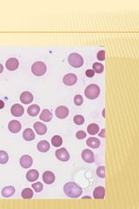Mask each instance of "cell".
I'll return each instance as SVG.
<instances>
[{"instance_id": "cell-35", "label": "cell", "mask_w": 139, "mask_h": 209, "mask_svg": "<svg viewBox=\"0 0 139 209\" xmlns=\"http://www.w3.org/2000/svg\"><path fill=\"white\" fill-rule=\"evenodd\" d=\"M95 72L93 70H91V69H89V70H87L85 72V75L88 78H92V77H94Z\"/></svg>"}, {"instance_id": "cell-15", "label": "cell", "mask_w": 139, "mask_h": 209, "mask_svg": "<svg viewBox=\"0 0 139 209\" xmlns=\"http://www.w3.org/2000/svg\"><path fill=\"white\" fill-rule=\"evenodd\" d=\"M93 197L98 200H102L105 197V189L103 186H98L93 192Z\"/></svg>"}, {"instance_id": "cell-14", "label": "cell", "mask_w": 139, "mask_h": 209, "mask_svg": "<svg viewBox=\"0 0 139 209\" xmlns=\"http://www.w3.org/2000/svg\"><path fill=\"white\" fill-rule=\"evenodd\" d=\"M43 181L45 184H52L55 181V174L50 171H46L43 174Z\"/></svg>"}, {"instance_id": "cell-6", "label": "cell", "mask_w": 139, "mask_h": 209, "mask_svg": "<svg viewBox=\"0 0 139 209\" xmlns=\"http://www.w3.org/2000/svg\"><path fill=\"white\" fill-rule=\"evenodd\" d=\"M63 81H64V84H65L71 86V85H74V84L77 83L78 77L76 76L74 73H68V74H66L65 76L64 77Z\"/></svg>"}, {"instance_id": "cell-16", "label": "cell", "mask_w": 139, "mask_h": 209, "mask_svg": "<svg viewBox=\"0 0 139 209\" xmlns=\"http://www.w3.org/2000/svg\"><path fill=\"white\" fill-rule=\"evenodd\" d=\"M20 100L24 104H30L33 101V95L29 92H24L21 93Z\"/></svg>"}, {"instance_id": "cell-30", "label": "cell", "mask_w": 139, "mask_h": 209, "mask_svg": "<svg viewBox=\"0 0 139 209\" xmlns=\"http://www.w3.org/2000/svg\"><path fill=\"white\" fill-rule=\"evenodd\" d=\"M32 188L35 190V192H37V193H39V192H41L42 190H43V185H42L41 182H37V183H34L32 184Z\"/></svg>"}, {"instance_id": "cell-3", "label": "cell", "mask_w": 139, "mask_h": 209, "mask_svg": "<svg viewBox=\"0 0 139 209\" xmlns=\"http://www.w3.org/2000/svg\"><path fill=\"white\" fill-rule=\"evenodd\" d=\"M68 62L72 67L78 68V67H81L84 64V59L78 53L73 52L68 57Z\"/></svg>"}, {"instance_id": "cell-20", "label": "cell", "mask_w": 139, "mask_h": 209, "mask_svg": "<svg viewBox=\"0 0 139 209\" xmlns=\"http://www.w3.org/2000/svg\"><path fill=\"white\" fill-rule=\"evenodd\" d=\"M40 112V107L37 104H31V106H29L27 109V113L30 116L35 117Z\"/></svg>"}, {"instance_id": "cell-26", "label": "cell", "mask_w": 139, "mask_h": 209, "mask_svg": "<svg viewBox=\"0 0 139 209\" xmlns=\"http://www.w3.org/2000/svg\"><path fill=\"white\" fill-rule=\"evenodd\" d=\"M51 143H52V145H53L55 147L61 146L62 143H63V140H62L61 136H59V135H55V136H53V138L51 139Z\"/></svg>"}, {"instance_id": "cell-23", "label": "cell", "mask_w": 139, "mask_h": 209, "mask_svg": "<svg viewBox=\"0 0 139 209\" xmlns=\"http://www.w3.org/2000/svg\"><path fill=\"white\" fill-rule=\"evenodd\" d=\"M15 193V188L13 186H5L2 190V195L4 198H8L12 196Z\"/></svg>"}, {"instance_id": "cell-10", "label": "cell", "mask_w": 139, "mask_h": 209, "mask_svg": "<svg viewBox=\"0 0 139 209\" xmlns=\"http://www.w3.org/2000/svg\"><path fill=\"white\" fill-rule=\"evenodd\" d=\"M5 65H6V68L8 69L9 71H15L18 67L19 62L15 58H11V59H9L8 60L6 61Z\"/></svg>"}, {"instance_id": "cell-28", "label": "cell", "mask_w": 139, "mask_h": 209, "mask_svg": "<svg viewBox=\"0 0 139 209\" xmlns=\"http://www.w3.org/2000/svg\"><path fill=\"white\" fill-rule=\"evenodd\" d=\"M92 70L94 71L95 73H102L103 72V65L102 64H100V63H94L93 64V66H92Z\"/></svg>"}, {"instance_id": "cell-9", "label": "cell", "mask_w": 139, "mask_h": 209, "mask_svg": "<svg viewBox=\"0 0 139 209\" xmlns=\"http://www.w3.org/2000/svg\"><path fill=\"white\" fill-rule=\"evenodd\" d=\"M11 112H12V114L13 116L20 117L25 113V109L21 104H15L12 106Z\"/></svg>"}, {"instance_id": "cell-34", "label": "cell", "mask_w": 139, "mask_h": 209, "mask_svg": "<svg viewBox=\"0 0 139 209\" xmlns=\"http://www.w3.org/2000/svg\"><path fill=\"white\" fill-rule=\"evenodd\" d=\"M76 137H77V139H78V140H82V139L86 137V133L84 131H82V130H81V131H78L77 134H76Z\"/></svg>"}, {"instance_id": "cell-8", "label": "cell", "mask_w": 139, "mask_h": 209, "mask_svg": "<svg viewBox=\"0 0 139 209\" xmlns=\"http://www.w3.org/2000/svg\"><path fill=\"white\" fill-rule=\"evenodd\" d=\"M82 158L84 161L87 163H93L94 162V153L90 149H84L82 152Z\"/></svg>"}, {"instance_id": "cell-25", "label": "cell", "mask_w": 139, "mask_h": 209, "mask_svg": "<svg viewBox=\"0 0 139 209\" xmlns=\"http://www.w3.org/2000/svg\"><path fill=\"white\" fill-rule=\"evenodd\" d=\"M21 195H22V197L25 199V200L31 199V198L33 197V191L31 188H25L22 191Z\"/></svg>"}, {"instance_id": "cell-2", "label": "cell", "mask_w": 139, "mask_h": 209, "mask_svg": "<svg viewBox=\"0 0 139 209\" xmlns=\"http://www.w3.org/2000/svg\"><path fill=\"white\" fill-rule=\"evenodd\" d=\"M84 94L87 99H95L100 94V88L98 84H90L86 87Z\"/></svg>"}, {"instance_id": "cell-18", "label": "cell", "mask_w": 139, "mask_h": 209, "mask_svg": "<svg viewBox=\"0 0 139 209\" xmlns=\"http://www.w3.org/2000/svg\"><path fill=\"white\" fill-rule=\"evenodd\" d=\"M37 147V150H38L39 152H41V153H45V152L49 151L50 145L49 142H47L46 140H42L40 141V142H38Z\"/></svg>"}, {"instance_id": "cell-37", "label": "cell", "mask_w": 139, "mask_h": 209, "mask_svg": "<svg viewBox=\"0 0 139 209\" xmlns=\"http://www.w3.org/2000/svg\"><path fill=\"white\" fill-rule=\"evenodd\" d=\"M101 137H104V135H105V130L104 129H103L102 131H101V133L99 134Z\"/></svg>"}, {"instance_id": "cell-29", "label": "cell", "mask_w": 139, "mask_h": 209, "mask_svg": "<svg viewBox=\"0 0 139 209\" xmlns=\"http://www.w3.org/2000/svg\"><path fill=\"white\" fill-rule=\"evenodd\" d=\"M73 121L74 123L77 124V125H82L84 122V118L82 115H76V116L74 117Z\"/></svg>"}, {"instance_id": "cell-5", "label": "cell", "mask_w": 139, "mask_h": 209, "mask_svg": "<svg viewBox=\"0 0 139 209\" xmlns=\"http://www.w3.org/2000/svg\"><path fill=\"white\" fill-rule=\"evenodd\" d=\"M56 157L60 161H68L70 160V153L65 148H60L56 151Z\"/></svg>"}, {"instance_id": "cell-4", "label": "cell", "mask_w": 139, "mask_h": 209, "mask_svg": "<svg viewBox=\"0 0 139 209\" xmlns=\"http://www.w3.org/2000/svg\"><path fill=\"white\" fill-rule=\"evenodd\" d=\"M46 64L42 62V61H37L36 63H34L31 66V72L34 75L36 76H42L46 73Z\"/></svg>"}, {"instance_id": "cell-32", "label": "cell", "mask_w": 139, "mask_h": 209, "mask_svg": "<svg viewBox=\"0 0 139 209\" xmlns=\"http://www.w3.org/2000/svg\"><path fill=\"white\" fill-rule=\"evenodd\" d=\"M83 101H84L83 97L81 96V95H79V94L76 95L75 98H74V103L77 104V105H81V104H83Z\"/></svg>"}, {"instance_id": "cell-11", "label": "cell", "mask_w": 139, "mask_h": 209, "mask_svg": "<svg viewBox=\"0 0 139 209\" xmlns=\"http://www.w3.org/2000/svg\"><path fill=\"white\" fill-rule=\"evenodd\" d=\"M32 158L29 155H24L21 157L20 159V165L24 168H29L32 165Z\"/></svg>"}, {"instance_id": "cell-22", "label": "cell", "mask_w": 139, "mask_h": 209, "mask_svg": "<svg viewBox=\"0 0 139 209\" xmlns=\"http://www.w3.org/2000/svg\"><path fill=\"white\" fill-rule=\"evenodd\" d=\"M23 137L26 141H32L35 139V133L31 128H27L23 133Z\"/></svg>"}, {"instance_id": "cell-12", "label": "cell", "mask_w": 139, "mask_h": 209, "mask_svg": "<svg viewBox=\"0 0 139 209\" xmlns=\"http://www.w3.org/2000/svg\"><path fill=\"white\" fill-rule=\"evenodd\" d=\"M34 129H35V131H36V133L38 134V135H44L47 132V127H46V125L45 124H43L42 122H39V121H37L36 122L35 124H34Z\"/></svg>"}, {"instance_id": "cell-17", "label": "cell", "mask_w": 139, "mask_h": 209, "mask_svg": "<svg viewBox=\"0 0 139 209\" xmlns=\"http://www.w3.org/2000/svg\"><path fill=\"white\" fill-rule=\"evenodd\" d=\"M38 176H39V173L37 172V170H34V169H31L28 171V173H26V179L28 180V181H36L38 179Z\"/></svg>"}, {"instance_id": "cell-33", "label": "cell", "mask_w": 139, "mask_h": 209, "mask_svg": "<svg viewBox=\"0 0 139 209\" xmlns=\"http://www.w3.org/2000/svg\"><path fill=\"white\" fill-rule=\"evenodd\" d=\"M97 58H98V60L100 61H103L105 59V52L102 50V51H100V52H98V55H97Z\"/></svg>"}, {"instance_id": "cell-38", "label": "cell", "mask_w": 139, "mask_h": 209, "mask_svg": "<svg viewBox=\"0 0 139 209\" xmlns=\"http://www.w3.org/2000/svg\"><path fill=\"white\" fill-rule=\"evenodd\" d=\"M3 70H4V66H3L2 64H0V73L3 72Z\"/></svg>"}, {"instance_id": "cell-31", "label": "cell", "mask_w": 139, "mask_h": 209, "mask_svg": "<svg viewBox=\"0 0 139 209\" xmlns=\"http://www.w3.org/2000/svg\"><path fill=\"white\" fill-rule=\"evenodd\" d=\"M97 174H98V177L100 178L105 177V168H104V166H100V167H98V170H97Z\"/></svg>"}, {"instance_id": "cell-21", "label": "cell", "mask_w": 139, "mask_h": 209, "mask_svg": "<svg viewBox=\"0 0 139 209\" xmlns=\"http://www.w3.org/2000/svg\"><path fill=\"white\" fill-rule=\"evenodd\" d=\"M52 119V114L50 112L48 109H45L42 111V113L40 114V120L45 122H49Z\"/></svg>"}, {"instance_id": "cell-24", "label": "cell", "mask_w": 139, "mask_h": 209, "mask_svg": "<svg viewBox=\"0 0 139 209\" xmlns=\"http://www.w3.org/2000/svg\"><path fill=\"white\" fill-rule=\"evenodd\" d=\"M87 132L90 135H95L99 132V126L97 124H90L87 127Z\"/></svg>"}, {"instance_id": "cell-7", "label": "cell", "mask_w": 139, "mask_h": 209, "mask_svg": "<svg viewBox=\"0 0 139 209\" xmlns=\"http://www.w3.org/2000/svg\"><path fill=\"white\" fill-rule=\"evenodd\" d=\"M56 116L58 118V119H65L66 117L68 116L69 114V109L67 108L66 106H64V105H61V106H58L57 109H56Z\"/></svg>"}, {"instance_id": "cell-36", "label": "cell", "mask_w": 139, "mask_h": 209, "mask_svg": "<svg viewBox=\"0 0 139 209\" xmlns=\"http://www.w3.org/2000/svg\"><path fill=\"white\" fill-rule=\"evenodd\" d=\"M4 107V103L3 100H0V109H3Z\"/></svg>"}, {"instance_id": "cell-1", "label": "cell", "mask_w": 139, "mask_h": 209, "mask_svg": "<svg viewBox=\"0 0 139 209\" xmlns=\"http://www.w3.org/2000/svg\"><path fill=\"white\" fill-rule=\"evenodd\" d=\"M64 191L70 198H78L82 194V188L74 182H68L64 186Z\"/></svg>"}, {"instance_id": "cell-19", "label": "cell", "mask_w": 139, "mask_h": 209, "mask_svg": "<svg viewBox=\"0 0 139 209\" xmlns=\"http://www.w3.org/2000/svg\"><path fill=\"white\" fill-rule=\"evenodd\" d=\"M86 144L88 146H90V148H98L100 145V140L97 139V138H90L86 141Z\"/></svg>"}, {"instance_id": "cell-27", "label": "cell", "mask_w": 139, "mask_h": 209, "mask_svg": "<svg viewBox=\"0 0 139 209\" xmlns=\"http://www.w3.org/2000/svg\"><path fill=\"white\" fill-rule=\"evenodd\" d=\"M9 161L8 153L4 151H0V164H5Z\"/></svg>"}, {"instance_id": "cell-13", "label": "cell", "mask_w": 139, "mask_h": 209, "mask_svg": "<svg viewBox=\"0 0 139 209\" xmlns=\"http://www.w3.org/2000/svg\"><path fill=\"white\" fill-rule=\"evenodd\" d=\"M21 127H22V125H21L20 122L17 120L11 121L8 125L9 130L13 133H18V132L21 130Z\"/></svg>"}]
</instances>
